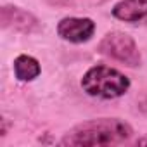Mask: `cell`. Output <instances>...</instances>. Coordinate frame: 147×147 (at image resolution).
Masks as SVG:
<instances>
[{
  "mask_svg": "<svg viewBox=\"0 0 147 147\" xmlns=\"http://www.w3.org/2000/svg\"><path fill=\"white\" fill-rule=\"evenodd\" d=\"M80 85L82 90L90 97L102 100H114L123 97L130 90L131 82L119 69L106 64H97L85 71Z\"/></svg>",
  "mask_w": 147,
  "mask_h": 147,
  "instance_id": "obj_2",
  "label": "cell"
},
{
  "mask_svg": "<svg viewBox=\"0 0 147 147\" xmlns=\"http://www.w3.org/2000/svg\"><path fill=\"white\" fill-rule=\"evenodd\" d=\"M133 137V126L121 118H94L67 130L59 145L64 147H100L123 144Z\"/></svg>",
  "mask_w": 147,
  "mask_h": 147,
  "instance_id": "obj_1",
  "label": "cell"
},
{
  "mask_svg": "<svg viewBox=\"0 0 147 147\" xmlns=\"http://www.w3.org/2000/svg\"><path fill=\"white\" fill-rule=\"evenodd\" d=\"M111 16L121 23H147V0H118L111 9Z\"/></svg>",
  "mask_w": 147,
  "mask_h": 147,
  "instance_id": "obj_6",
  "label": "cell"
},
{
  "mask_svg": "<svg viewBox=\"0 0 147 147\" xmlns=\"http://www.w3.org/2000/svg\"><path fill=\"white\" fill-rule=\"evenodd\" d=\"M137 144H147V138H140V140H137Z\"/></svg>",
  "mask_w": 147,
  "mask_h": 147,
  "instance_id": "obj_8",
  "label": "cell"
},
{
  "mask_svg": "<svg viewBox=\"0 0 147 147\" xmlns=\"http://www.w3.org/2000/svg\"><path fill=\"white\" fill-rule=\"evenodd\" d=\"M0 23H2V28L5 30H12V31L24 33V35L38 33L43 28L40 19L33 12L19 5H2V9H0Z\"/></svg>",
  "mask_w": 147,
  "mask_h": 147,
  "instance_id": "obj_5",
  "label": "cell"
},
{
  "mask_svg": "<svg viewBox=\"0 0 147 147\" xmlns=\"http://www.w3.org/2000/svg\"><path fill=\"white\" fill-rule=\"evenodd\" d=\"M97 50L102 55L125 64L126 67H138L142 64V54L137 42L125 31H107L100 38Z\"/></svg>",
  "mask_w": 147,
  "mask_h": 147,
  "instance_id": "obj_3",
  "label": "cell"
},
{
  "mask_svg": "<svg viewBox=\"0 0 147 147\" xmlns=\"http://www.w3.org/2000/svg\"><path fill=\"white\" fill-rule=\"evenodd\" d=\"M14 78L21 83H31L42 75V64L36 57L30 54H21L12 62Z\"/></svg>",
  "mask_w": 147,
  "mask_h": 147,
  "instance_id": "obj_7",
  "label": "cell"
},
{
  "mask_svg": "<svg viewBox=\"0 0 147 147\" xmlns=\"http://www.w3.org/2000/svg\"><path fill=\"white\" fill-rule=\"evenodd\" d=\"M95 21L92 18H78V16H66L57 23V36L67 43H87L95 35Z\"/></svg>",
  "mask_w": 147,
  "mask_h": 147,
  "instance_id": "obj_4",
  "label": "cell"
}]
</instances>
